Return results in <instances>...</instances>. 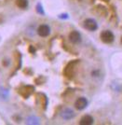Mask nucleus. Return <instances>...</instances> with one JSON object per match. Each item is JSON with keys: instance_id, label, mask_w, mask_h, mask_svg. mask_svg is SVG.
Instances as JSON below:
<instances>
[{"instance_id": "f257e3e1", "label": "nucleus", "mask_w": 122, "mask_h": 125, "mask_svg": "<svg viewBox=\"0 0 122 125\" xmlns=\"http://www.w3.org/2000/svg\"><path fill=\"white\" fill-rule=\"evenodd\" d=\"M101 39L103 42H104L106 44L112 43L115 39V36L111 31L109 30H105V31L102 32L101 34Z\"/></svg>"}, {"instance_id": "f03ea898", "label": "nucleus", "mask_w": 122, "mask_h": 125, "mask_svg": "<svg viewBox=\"0 0 122 125\" xmlns=\"http://www.w3.org/2000/svg\"><path fill=\"white\" fill-rule=\"evenodd\" d=\"M84 27L89 31H95L98 28V24L95 20L93 19H87L84 21Z\"/></svg>"}, {"instance_id": "7ed1b4c3", "label": "nucleus", "mask_w": 122, "mask_h": 125, "mask_svg": "<svg viewBox=\"0 0 122 125\" xmlns=\"http://www.w3.org/2000/svg\"><path fill=\"white\" fill-rule=\"evenodd\" d=\"M50 33V28L48 24H41L37 29V34L42 37H48Z\"/></svg>"}, {"instance_id": "20e7f679", "label": "nucleus", "mask_w": 122, "mask_h": 125, "mask_svg": "<svg viewBox=\"0 0 122 125\" xmlns=\"http://www.w3.org/2000/svg\"><path fill=\"white\" fill-rule=\"evenodd\" d=\"M87 105H88V100L85 97H80L75 102V106L78 110H83L87 107Z\"/></svg>"}, {"instance_id": "39448f33", "label": "nucleus", "mask_w": 122, "mask_h": 125, "mask_svg": "<svg viewBox=\"0 0 122 125\" xmlns=\"http://www.w3.org/2000/svg\"><path fill=\"white\" fill-rule=\"evenodd\" d=\"M75 112L72 109H70V108H65V109H64L61 112V117L65 120H72V119L75 118Z\"/></svg>"}, {"instance_id": "423d86ee", "label": "nucleus", "mask_w": 122, "mask_h": 125, "mask_svg": "<svg viewBox=\"0 0 122 125\" xmlns=\"http://www.w3.org/2000/svg\"><path fill=\"white\" fill-rule=\"evenodd\" d=\"M81 35L77 31H72L69 34V40L74 44H77L81 42Z\"/></svg>"}, {"instance_id": "0eeeda50", "label": "nucleus", "mask_w": 122, "mask_h": 125, "mask_svg": "<svg viewBox=\"0 0 122 125\" xmlns=\"http://www.w3.org/2000/svg\"><path fill=\"white\" fill-rule=\"evenodd\" d=\"M94 122V120L93 118L90 116V115H85L81 118V120L79 121V124L81 125H90Z\"/></svg>"}, {"instance_id": "6e6552de", "label": "nucleus", "mask_w": 122, "mask_h": 125, "mask_svg": "<svg viewBox=\"0 0 122 125\" xmlns=\"http://www.w3.org/2000/svg\"><path fill=\"white\" fill-rule=\"evenodd\" d=\"M16 4L21 9H26L28 7V0H16Z\"/></svg>"}, {"instance_id": "1a4fd4ad", "label": "nucleus", "mask_w": 122, "mask_h": 125, "mask_svg": "<svg viewBox=\"0 0 122 125\" xmlns=\"http://www.w3.org/2000/svg\"><path fill=\"white\" fill-rule=\"evenodd\" d=\"M9 97V91L4 88H0V99L7 100Z\"/></svg>"}, {"instance_id": "9d476101", "label": "nucleus", "mask_w": 122, "mask_h": 125, "mask_svg": "<svg viewBox=\"0 0 122 125\" xmlns=\"http://www.w3.org/2000/svg\"><path fill=\"white\" fill-rule=\"evenodd\" d=\"M26 123H28V124H38L39 123V120L37 118H36V117H31V118L27 119Z\"/></svg>"}]
</instances>
